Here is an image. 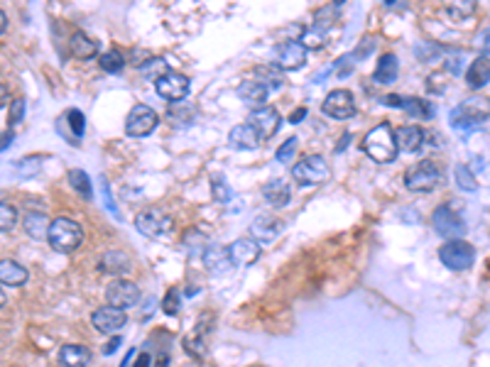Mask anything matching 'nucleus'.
<instances>
[{"mask_svg": "<svg viewBox=\"0 0 490 367\" xmlns=\"http://www.w3.org/2000/svg\"><path fill=\"white\" fill-rule=\"evenodd\" d=\"M363 149L365 155L371 157L377 164H390L397 157V142H395V132L390 123H380L373 127L368 135L363 138Z\"/></svg>", "mask_w": 490, "mask_h": 367, "instance_id": "f257e3e1", "label": "nucleus"}, {"mask_svg": "<svg viewBox=\"0 0 490 367\" xmlns=\"http://www.w3.org/2000/svg\"><path fill=\"white\" fill-rule=\"evenodd\" d=\"M47 242H49L57 253L69 255L84 242V230L71 218H54L49 223V230H47Z\"/></svg>", "mask_w": 490, "mask_h": 367, "instance_id": "f03ea898", "label": "nucleus"}, {"mask_svg": "<svg viewBox=\"0 0 490 367\" xmlns=\"http://www.w3.org/2000/svg\"><path fill=\"white\" fill-rule=\"evenodd\" d=\"M441 184V172L439 166L434 164V162L424 160L419 164L410 166L405 174V186L415 194H427V191L436 189Z\"/></svg>", "mask_w": 490, "mask_h": 367, "instance_id": "7ed1b4c3", "label": "nucleus"}, {"mask_svg": "<svg viewBox=\"0 0 490 367\" xmlns=\"http://www.w3.org/2000/svg\"><path fill=\"white\" fill-rule=\"evenodd\" d=\"M439 260L441 264H446V267L454 272L468 270V267H474L476 262V247L466 240H449L446 245H441Z\"/></svg>", "mask_w": 490, "mask_h": 367, "instance_id": "20e7f679", "label": "nucleus"}, {"mask_svg": "<svg viewBox=\"0 0 490 367\" xmlns=\"http://www.w3.org/2000/svg\"><path fill=\"white\" fill-rule=\"evenodd\" d=\"M189 88H191V84H189L187 76L179 74V71H165V74H160L154 79V91H157V96L170 101V103H182L184 98L189 96Z\"/></svg>", "mask_w": 490, "mask_h": 367, "instance_id": "39448f33", "label": "nucleus"}, {"mask_svg": "<svg viewBox=\"0 0 490 367\" xmlns=\"http://www.w3.org/2000/svg\"><path fill=\"white\" fill-rule=\"evenodd\" d=\"M432 225L441 238L449 240H461L466 236V223L458 213L451 211V206H439L432 213Z\"/></svg>", "mask_w": 490, "mask_h": 367, "instance_id": "423d86ee", "label": "nucleus"}, {"mask_svg": "<svg viewBox=\"0 0 490 367\" xmlns=\"http://www.w3.org/2000/svg\"><path fill=\"white\" fill-rule=\"evenodd\" d=\"M140 296H143V294H140V287H137L135 281L115 279V281H110L108 289H106V301H108L106 306L126 311V309H130V306H135L137 301H140Z\"/></svg>", "mask_w": 490, "mask_h": 367, "instance_id": "0eeeda50", "label": "nucleus"}, {"mask_svg": "<svg viewBox=\"0 0 490 367\" xmlns=\"http://www.w3.org/2000/svg\"><path fill=\"white\" fill-rule=\"evenodd\" d=\"M157 123H160V118H157V113H154L150 105L137 103L132 105V110L128 113L126 132L130 138H145V135H150V132L157 127Z\"/></svg>", "mask_w": 490, "mask_h": 367, "instance_id": "6e6552de", "label": "nucleus"}, {"mask_svg": "<svg viewBox=\"0 0 490 367\" xmlns=\"http://www.w3.org/2000/svg\"><path fill=\"white\" fill-rule=\"evenodd\" d=\"M329 164H326L324 157L319 155H309L304 157L299 164L292 166V177L299 184H321L329 179Z\"/></svg>", "mask_w": 490, "mask_h": 367, "instance_id": "1a4fd4ad", "label": "nucleus"}, {"mask_svg": "<svg viewBox=\"0 0 490 367\" xmlns=\"http://www.w3.org/2000/svg\"><path fill=\"white\" fill-rule=\"evenodd\" d=\"M321 113L329 115V118H334V121H348V118H353V113H355L353 93L346 91V88H336V91H331L329 96L324 98Z\"/></svg>", "mask_w": 490, "mask_h": 367, "instance_id": "9d476101", "label": "nucleus"}, {"mask_svg": "<svg viewBox=\"0 0 490 367\" xmlns=\"http://www.w3.org/2000/svg\"><path fill=\"white\" fill-rule=\"evenodd\" d=\"M135 228L148 238H165L174 228V220L167 213L157 211V208H150V211H143L135 218Z\"/></svg>", "mask_w": 490, "mask_h": 367, "instance_id": "9b49d317", "label": "nucleus"}, {"mask_svg": "<svg viewBox=\"0 0 490 367\" xmlns=\"http://www.w3.org/2000/svg\"><path fill=\"white\" fill-rule=\"evenodd\" d=\"M307 62V49L299 42H282L275 49V64L279 71H296Z\"/></svg>", "mask_w": 490, "mask_h": 367, "instance_id": "f8f14e48", "label": "nucleus"}, {"mask_svg": "<svg viewBox=\"0 0 490 367\" xmlns=\"http://www.w3.org/2000/svg\"><path fill=\"white\" fill-rule=\"evenodd\" d=\"M279 123H282V118H279V113L272 108V105H265V108H260V110H253L250 118H248V125L257 132V138L260 140L272 138L275 132L279 130Z\"/></svg>", "mask_w": 490, "mask_h": 367, "instance_id": "ddd939ff", "label": "nucleus"}, {"mask_svg": "<svg viewBox=\"0 0 490 367\" xmlns=\"http://www.w3.org/2000/svg\"><path fill=\"white\" fill-rule=\"evenodd\" d=\"M226 250H229V260L233 267L235 264H238V267H248V264L257 262V257H260L262 253V245L253 240V238H238V240L226 247Z\"/></svg>", "mask_w": 490, "mask_h": 367, "instance_id": "4468645a", "label": "nucleus"}, {"mask_svg": "<svg viewBox=\"0 0 490 367\" xmlns=\"http://www.w3.org/2000/svg\"><path fill=\"white\" fill-rule=\"evenodd\" d=\"M485 121H488V115L471 108V105H461V108H456L454 113H451V127L463 132V135L485 127Z\"/></svg>", "mask_w": 490, "mask_h": 367, "instance_id": "2eb2a0df", "label": "nucleus"}, {"mask_svg": "<svg viewBox=\"0 0 490 367\" xmlns=\"http://www.w3.org/2000/svg\"><path fill=\"white\" fill-rule=\"evenodd\" d=\"M91 323L98 333H113V331H120V328L126 326L128 316H126V311L113 309V306H101V309L93 311Z\"/></svg>", "mask_w": 490, "mask_h": 367, "instance_id": "dca6fc26", "label": "nucleus"}, {"mask_svg": "<svg viewBox=\"0 0 490 367\" xmlns=\"http://www.w3.org/2000/svg\"><path fill=\"white\" fill-rule=\"evenodd\" d=\"M382 103L390 105V108H402L412 115V118H422V121H429L434 115V108L422 101V98H402V96H385Z\"/></svg>", "mask_w": 490, "mask_h": 367, "instance_id": "f3484780", "label": "nucleus"}, {"mask_svg": "<svg viewBox=\"0 0 490 367\" xmlns=\"http://www.w3.org/2000/svg\"><path fill=\"white\" fill-rule=\"evenodd\" d=\"M93 353L86 345L71 343L59 350V367H91Z\"/></svg>", "mask_w": 490, "mask_h": 367, "instance_id": "a211bd4d", "label": "nucleus"}, {"mask_svg": "<svg viewBox=\"0 0 490 367\" xmlns=\"http://www.w3.org/2000/svg\"><path fill=\"white\" fill-rule=\"evenodd\" d=\"M270 91L262 86L260 81L250 79V81H243L238 86V98L243 101L245 105H250L253 110H260L265 108V101H268Z\"/></svg>", "mask_w": 490, "mask_h": 367, "instance_id": "6ab92c4d", "label": "nucleus"}, {"mask_svg": "<svg viewBox=\"0 0 490 367\" xmlns=\"http://www.w3.org/2000/svg\"><path fill=\"white\" fill-rule=\"evenodd\" d=\"M424 138H427V132L419 125H405L397 130L395 142H397V149H402V152H417V149H422Z\"/></svg>", "mask_w": 490, "mask_h": 367, "instance_id": "aec40b11", "label": "nucleus"}, {"mask_svg": "<svg viewBox=\"0 0 490 367\" xmlns=\"http://www.w3.org/2000/svg\"><path fill=\"white\" fill-rule=\"evenodd\" d=\"M204 264L206 270L213 272V275H226V272H231V260H229V250L223 245H211L204 250Z\"/></svg>", "mask_w": 490, "mask_h": 367, "instance_id": "412c9836", "label": "nucleus"}, {"mask_svg": "<svg viewBox=\"0 0 490 367\" xmlns=\"http://www.w3.org/2000/svg\"><path fill=\"white\" fill-rule=\"evenodd\" d=\"M69 52L76 59H91L98 54V42L86 35V32H81V29H76L74 35L69 37Z\"/></svg>", "mask_w": 490, "mask_h": 367, "instance_id": "4be33fe9", "label": "nucleus"}, {"mask_svg": "<svg viewBox=\"0 0 490 367\" xmlns=\"http://www.w3.org/2000/svg\"><path fill=\"white\" fill-rule=\"evenodd\" d=\"M262 196H265V201H268L270 206L282 208V206H287V203H290L292 189H290V184H287L285 179H272V181L265 184Z\"/></svg>", "mask_w": 490, "mask_h": 367, "instance_id": "5701e85b", "label": "nucleus"}, {"mask_svg": "<svg viewBox=\"0 0 490 367\" xmlns=\"http://www.w3.org/2000/svg\"><path fill=\"white\" fill-rule=\"evenodd\" d=\"M30 272L15 260H0V284L5 287H23L27 281Z\"/></svg>", "mask_w": 490, "mask_h": 367, "instance_id": "b1692460", "label": "nucleus"}, {"mask_svg": "<svg viewBox=\"0 0 490 367\" xmlns=\"http://www.w3.org/2000/svg\"><path fill=\"white\" fill-rule=\"evenodd\" d=\"M260 142L262 140L257 138V132L253 130L248 123H245V125H235L229 135V144L233 149H248V152H250V149L260 147Z\"/></svg>", "mask_w": 490, "mask_h": 367, "instance_id": "393cba45", "label": "nucleus"}, {"mask_svg": "<svg viewBox=\"0 0 490 367\" xmlns=\"http://www.w3.org/2000/svg\"><path fill=\"white\" fill-rule=\"evenodd\" d=\"M279 230H282V220L270 218V216H260V218L253 220L250 236L257 238L255 242H270L279 236Z\"/></svg>", "mask_w": 490, "mask_h": 367, "instance_id": "a878e982", "label": "nucleus"}, {"mask_svg": "<svg viewBox=\"0 0 490 367\" xmlns=\"http://www.w3.org/2000/svg\"><path fill=\"white\" fill-rule=\"evenodd\" d=\"M397 74H399L397 57H395V54H382L375 71H373V81H375V84H382V86H388V84H395V81H397Z\"/></svg>", "mask_w": 490, "mask_h": 367, "instance_id": "bb28decb", "label": "nucleus"}, {"mask_svg": "<svg viewBox=\"0 0 490 367\" xmlns=\"http://www.w3.org/2000/svg\"><path fill=\"white\" fill-rule=\"evenodd\" d=\"M490 79V64H488V52H483V57H478L471 69L466 71V81L471 88H485Z\"/></svg>", "mask_w": 490, "mask_h": 367, "instance_id": "cd10ccee", "label": "nucleus"}, {"mask_svg": "<svg viewBox=\"0 0 490 367\" xmlns=\"http://www.w3.org/2000/svg\"><path fill=\"white\" fill-rule=\"evenodd\" d=\"M23 225L27 230L30 238H37V240H47V230H49V218L40 211H27L23 218Z\"/></svg>", "mask_w": 490, "mask_h": 367, "instance_id": "c85d7f7f", "label": "nucleus"}, {"mask_svg": "<svg viewBox=\"0 0 490 367\" xmlns=\"http://www.w3.org/2000/svg\"><path fill=\"white\" fill-rule=\"evenodd\" d=\"M101 267L108 275H126L130 270V257L126 253H120V250H110V253L103 255L101 260Z\"/></svg>", "mask_w": 490, "mask_h": 367, "instance_id": "c756f323", "label": "nucleus"}, {"mask_svg": "<svg viewBox=\"0 0 490 367\" xmlns=\"http://www.w3.org/2000/svg\"><path fill=\"white\" fill-rule=\"evenodd\" d=\"M69 184H71V189L84 199V201H91L93 199V189H91V179L84 169H71L69 172Z\"/></svg>", "mask_w": 490, "mask_h": 367, "instance_id": "7c9ffc66", "label": "nucleus"}, {"mask_svg": "<svg viewBox=\"0 0 490 367\" xmlns=\"http://www.w3.org/2000/svg\"><path fill=\"white\" fill-rule=\"evenodd\" d=\"M255 81H260L262 86L268 88H282L285 86V76H282V71L277 69V66H257L255 69Z\"/></svg>", "mask_w": 490, "mask_h": 367, "instance_id": "2f4dec72", "label": "nucleus"}, {"mask_svg": "<svg viewBox=\"0 0 490 367\" xmlns=\"http://www.w3.org/2000/svg\"><path fill=\"white\" fill-rule=\"evenodd\" d=\"M299 45L304 47V49H321V47L326 45V32L321 25H316V27H309L307 32L302 35V40H299Z\"/></svg>", "mask_w": 490, "mask_h": 367, "instance_id": "473e14b6", "label": "nucleus"}, {"mask_svg": "<svg viewBox=\"0 0 490 367\" xmlns=\"http://www.w3.org/2000/svg\"><path fill=\"white\" fill-rule=\"evenodd\" d=\"M126 66V57L118 49H108L106 54H101V69L108 71V74H118Z\"/></svg>", "mask_w": 490, "mask_h": 367, "instance_id": "72a5a7b5", "label": "nucleus"}, {"mask_svg": "<svg viewBox=\"0 0 490 367\" xmlns=\"http://www.w3.org/2000/svg\"><path fill=\"white\" fill-rule=\"evenodd\" d=\"M454 174H456L458 189H463V191H478V179H476V174L471 172V166H468V164H458L456 169H454Z\"/></svg>", "mask_w": 490, "mask_h": 367, "instance_id": "f704fd0d", "label": "nucleus"}, {"mask_svg": "<svg viewBox=\"0 0 490 367\" xmlns=\"http://www.w3.org/2000/svg\"><path fill=\"white\" fill-rule=\"evenodd\" d=\"M474 12H476L474 0H463V3H451V5H446V15H449L454 23H461V20H466L468 15H474Z\"/></svg>", "mask_w": 490, "mask_h": 367, "instance_id": "c9c22d12", "label": "nucleus"}, {"mask_svg": "<svg viewBox=\"0 0 490 367\" xmlns=\"http://www.w3.org/2000/svg\"><path fill=\"white\" fill-rule=\"evenodd\" d=\"M17 218H20V216H17V208L12 206V203L0 201V233L15 228Z\"/></svg>", "mask_w": 490, "mask_h": 367, "instance_id": "e433bc0d", "label": "nucleus"}, {"mask_svg": "<svg viewBox=\"0 0 490 367\" xmlns=\"http://www.w3.org/2000/svg\"><path fill=\"white\" fill-rule=\"evenodd\" d=\"M179 306H182V296H179V289L172 287L170 292H167V296L162 299V311H165L167 316H177L179 314Z\"/></svg>", "mask_w": 490, "mask_h": 367, "instance_id": "4c0bfd02", "label": "nucleus"}, {"mask_svg": "<svg viewBox=\"0 0 490 367\" xmlns=\"http://www.w3.org/2000/svg\"><path fill=\"white\" fill-rule=\"evenodd\" d=\"M211 191H213V199H216L218 203H229L231 201V186L226 184V179L223 177H213L211 179Z\"/></svg>", "mask_w": 490, "mask_h": 367, "instance_id": "58836bf2", "label": "nucleus"}, {"mask_svg": "<svg viewBox=\"0 0 490 367\" xmlns=\"http://www.w3.org/2000/svg\"><path fill=\"white\" fill-rule=\"evenodd\" d=\"M25 118V98H15L10 101V113H8V130H12L15 125H20Z\"/></svg>", "mask_w": 490, "mask_h": 367, "instance_id": "ea45409f", "label": "nucleus"}, {"mask_svg": "<svg viewBox=\"0 0 490 367\" xmlns=\"http://www.w3.org/2000/svg\"><path fill=\"white\" fill-rule=\"evenodd\" d=\"M64 121L69 123V125H71V130H74V135L76 138H81V135H84V130H86V121H84V113H81V110H69L67 115H64Z\"/></svg>", "mask_w": 490, "mask_h": 367, "instance_id": "a19ab883", "label": "nucleus"}, {"mask_svg": "<svg viewBox=\"0 0 490 367\" xmlns=\"http://www.w3.org/2000/svg\"><path fill=\"white\" fill-rule=\"evenodd\" d=\"M296 138H290V140H285V144H279V149H277V155H275V160L277 162H282V164H287V162L294 157V152H296Z\"/></svg>", "mask_w": 490, "mask_h": 367, "instance_id": "79ce46f5", "label": "nucleus"}, {"mask_svg": "<svg viewBox=\"0 0 490 367\" xmlns=\"http://www.w3.org/2000/svg\"><path fill=\"white\" fill-rule=\"evenodd\" d=\"M365 45H360L358 49H355L353 54H351V59H358V57H368V54L375 49V42H373V37H368V40H363Z\"/></svg>", "mask_w": 490, "mask_h": 367, "instance_id": "37998d69", "label": "nucleus"}, {"mask_svg": "<svg viewBox=\"0 0 490 367\" xmlns=\"http://www.w3.org/2000/svg\"><path fill=\"white\" fill-rule=\"evenodd\" d=\"M415 52H417V57L432 59V57H434V54L439 52V47H434V45H422V47H417Z\"/></svg>", "mask_w": 490, "mask_h": 367, "instance_id": "c03bdc74", "label": "nucleus"}, {"mask_svg": "<svg viewBox=\"0 0 490 367\" xmlns=\"http://www.w3.org/2000/svg\"><path fill=\"white\" fill-rule=\"evenodd\" d=\"M101 189H103V196H106V206L110 208V211L118 216V208H115V203H113V199H110V186H108V181L106 179H101Z\"/></svg>", "mask_w": 490, "mask_h": 367, "instance_id": "a18cd8bd", "label": "nucleus"}, {"mask_svg": "<svg viewBox=\"0 0 490 367\" xmlns=\"http://www.w3.org/2000/svg\"><path fill=\"white\" fill-rule=\"evenodd\" d=\"M123 343V338H120V336H113V338H110V343H106L103 345V355L108 357V355H113L115 350H118V345Z\"/></svg>", "mask_w": 490, "mask_h": 367, "instance_id": "49530a36", "label": "nucleus"}, {"mask_svg": "<svg viewBox=\"0 0 490 367\" xmlns=\"http://www.w3.org/2000/svg\"><path fill=\"white\" fill-rule=\"evenodd\" d=\"M12 140H15V132H12V130L0 132V152H5V149L12 144Z\"/></svg>", "mask_w": 490, "mask_h": 367, "instance_id": "de8ad7c7", "label": "nucleus"}, {"mask_svg": "<svg viewBox=\"0 0 490 367\" xmlns=\"http://www.w3.org/2000/svg\"><path fill=\"white\" fill-rule=\"evenodd\" d=\"M150 365H152V355H150V353H143V355H137V360L132 367H150Z\"/></svg>", "mask_w": 490, "mask_h": 367, "instance_id": "09e8293b", "label": "nucleus"}, {"mask_svg": "<svg viewBox=\"0 0 490 367\" xmlns=\"http://www.w3.org/2000/svg\"><path fill=\"white\" fill-rule=\"evenodd\" d=\"M302 118H307V108H296L294 113L290 115V123H294L296 125V123H302Z\"/></svg>", "mask_w": 490, "mask_h": 367, "instance_id": "8fccbe9b", "label": "nucleus"}, {"mask_svg": "<svg viewBox=\"0 0 490 367\" xmlns=\"http://www.w3.org/2000/svg\"><path fill=\"white\" fill-rule=\"evenodd\" d=\"M8 101H10V93H8V88L3 86V84H0V108H3Z\"/></svg>", "mask_w": 490, "mask_h": 367, "instance_id": "3c124183", "label": "nucleus"}, {"mask_svg": "<svg viewBox=\"0 0 490 367\" xmlns=\"http://www.w3.org/2000/svg\"><path fill=\"white\" fill-rule=\"evenodd\" d=\"M5 29H8V15H5L3 10H0V35H3Z\"/></svg>", "mask_w": 490, "mask_h": 367, "instance_id": "603ef678", "label": "nucleus"}, {"mask_svg": "<svg viewBox=\"0 0 490 367\" xmlns=\"http://www.w3.org/2000/svg\"><path fill=\"white\" fill-rule=\"evenodd\" d=\"M130 355H135V350H130V353H128V357L123 362H120V367H128V362H130Z\"/></svg>", "mask_w": 490, "mask_h": 367, "instance_id": "864d4df0", "label": "nucleus"}, {"mask_svg": "<svg viewBox=\"0 0 490 367\" xmlns=\"http://www.w3.org/2000/svg\"><path fill=\"white\" fill-rule=\"evenodd\" d=\"M5 306V294H3V289H0V309Z\"/></svg>", "mask_w": 490, "mask_h": 367, "instance_id": "5fc2aeb1", "label": "nucleus"}]
</instances>
